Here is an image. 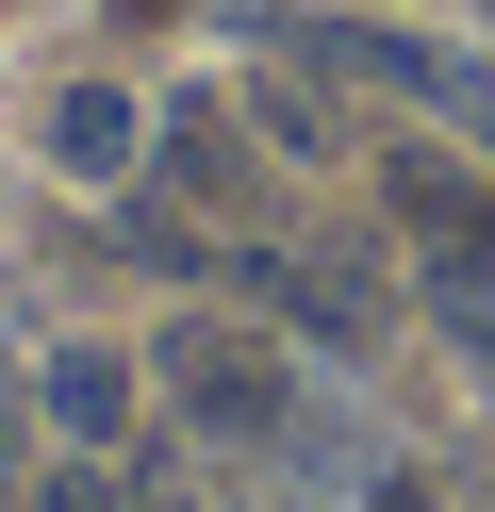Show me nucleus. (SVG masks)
<instances>
[{
  "label": "nucleus",
  "instance_id": "obj_5",
  "mask_svg": "<svg viewBox=\"0 0 495 512\" xmlns=\"http://www.w3.org/2000/svg\"><path fill=\"white\" fill-rule=\"evenodd\" d=\"M33 397H50V430L83 446V463H116V430H132V364H116V347H50Z\"/></svg>",
  "mask_w": 495,
  "mask_h": 512
},
{
  "label": "nucleus",
  "instance_id": "obj_3",
  "mask_svg": "<svg viewBox=\"0 0 495 512\" xmlns=\"http://www.w3.org/2000/svg\"><path fill=\"white\" fill-rule=\"evenodd\" d=\"M248 281H264V298H281V314H297L314 347H380V281H363L347 248H264Z\"/></svg>",
  "mask_w": 495,
  "mask_h": 512
},
{
  "label": "nucleus",
  "instance_id": "obj_8",
  "mask_svg": "<svg viewBox=\"0 0 495 512\" xmlns=\"http://www.w3.org/2000/svg\"><path fill=\"white\" fill-rule=\"evenodd\" d=\"M116 17H182V0H116Z\"/></svg>",
  "mask_w": 495,
  "mask_h": 512
},
{
  "label": "nucleus",
  "instance_id": "obj_2",
  "mask_svg": "<svg viewBox=\"0 0 495 512\" xmlns=\"http://www.w3.org/2000/svg\"><path fill=\"white\" fill-rule=\"evenodd\" d=\"M165 380H182V413L215 446H248V430H297V380H281V347H248L231 314H198L182 347H165Z\"/></svg>",
  "mask_w": 495,
  "mask_h": 512
},
{
  "label": "nucleus",
  "instance_id": "obj_4",
  "mask_svg": "<svg viewBox=\"0 0 495 512\" xmlns=\"http://www.w3.org/2000/svg\"><path fill=\"white\" fill-rule=\"evenodd\" d=\"M50 166L66 182H132L149 166V100H132V83H66L50 100Z\"/></svg>",
  "mask_w": 495,
  "mask_h": 512
},
{
  "label": "nucleus",
  "instance_id": "obj_1",
  "mask_svg": "<svg viewBox=\"0 0 495 512\" xmlns=\"http://www.w3.org/2000/svg\"><path fill=\"white\" fill-rule=\"evenodd\" d=\"M314 67H347V83H380V100H413V116H446V133H479L495 149V67L462 34H297Z\"/></svg>",
  "mask_w": 495,
  "mask_h": 512
},
{
  "label": "nucleus",
  "instance_id": "obj_7",
  "mask_svg": "<svg viewBox=\"0 0 495 512\" xmlns=\"http://www.w3.org/2000/svg\"><path fill=\"white\" fill-rule=\"evenodd\" d=\"M17 512H116V479H99V463H66V479H33Z\"/></svg>",
  "mask_w": 495,
  "mask_h": 512
},
{
  "label": "nucleus",
  "instance_id": "obj_6",
  "mask_svg": "<svg viewBox=\"0 0 495 512\" xmlns=\"http://www.w3.org/2000/svg\"><path fill=\"white\" fill-rule=\"evenodd\" d=\"M413 281H429V314H446V331H462V347L495 364V215L429 232V248H413Z\"/></svg>",
  "mask_w": 495,
  "mask_h": 512
}]
</instances>
